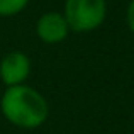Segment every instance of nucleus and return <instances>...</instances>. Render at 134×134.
Masks as SVG:
<instances>
[{
  "mask_svg": "<svg viewBox=\"0 0 134 134\" xmlns=\"http://www.w3.org/2000/svg\"><path fill=\"white\" fill-rule=\"evenodd\" d=\"M63 15L70 31L92 32L105 22L107 0H65Z\"/></svg>",
  "mask_w": 134,
  "mask_h": 134,
  "instance_id": "nucleus-2",
  "label": "nucleus"
},
{
  "mask_svg": "<svg viewBox=\"0 0 134 134\" xmlns=\"http://www.w3.org/2000/svg\"><path fill=\"white\" fill-rule=\"evenodd\" d=\"M2 115L19 129H37L48 121L49 107L44 95L26 85L7 87L0 98Z\"/></svg>",
  "mask_w": 134,
  "mask_h": 134,
  "instance_id": "nucleus-1",
  "label": "nucleus"
},
{
  "mask_svg": "<svg viewBox=\"0 0 134 134\" xmlns=\"http://www.w3.org/2000/svg\"><path fill=\"white\" fill-rule=\"evenodd\" d=\"M29 0H0V17H14L27 7Z\"/></svg>",
  "mask_w": 134,
  "mask_h": 134,
  "instance_id": "nucleus-5",
  "label": "nucleus"
},
{
  "mask_svg": "<svg viewBox=\"0 0 134 134\" xmlns=\"http://www.w3.org/2000/svg\"><path fill=\"white\" fill-rule=\"evenodd\" d=\"M126 24L127 29L134 34V0H129L127 9H126Z\"/></svg>",
  "mask_w": 134,
  "mask_h": 134,
  "instance_id": "nucleus-6",
  "label": "nucleus"
},
{
  "mask_svg": "<svg viewBox=\"0 0 134 134\" xmlns=\"http://www.w3.org/2000/svg\"><path fill=\"white\" fill-rule=\"evenodd\" d=\"M36 34L44 44L63 43L70 34V27L63 12H44L36 22Z\"/></svg>",
  "mask_w": 134,
  "mask_h": 134,
  "instance_id": "nucleus-4",
  "label": "nucleus"
},
{
  "mask_svg": "<svg viewBox=\"0 0 134 134\" xmlns=\"http://www.w3.org/2000/svg\"><path fill=\"white\" fill-rule=\"evenodd\" d=\"M31 75V59L22 51H10L0 59V80L5 87L26 83Z\"/></svg>",
  "mask_w": 134,
  "mask_h": 134,
  "instance_id": "nucleus-3",
  "label": "nucleus"
}]
</instances>
